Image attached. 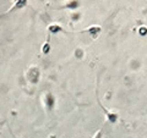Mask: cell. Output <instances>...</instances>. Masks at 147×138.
Wrapping results in <instances>:
<instances>
[{"label": "cell", "mask_w": 147, "mask_h": 138, "mask_svg": "<svg viewBox=\"0 0 147 138\" xmlns=\"http://www.w3.org/2000/svg\"><path fill=\"white\" fill-rule=\"evenodd\" d=\"M49 52H50V37H48L47 40H45V43L43 44V47H42V53L44 55L49 54Z\"/></svg>", "instance_id": "ba28073f"}, {"label": "cell", "mask_w": 147, "mask_h": 138, "mask_svg": "<svg viewBox=\"0 0 147 138\" xmlns=\"http://www.w3.org/2000/svg\"><path fill=\"white\" fill-rule=\"evenodd\" d=\"M100 31H102V28H100L99 26H91L90 28L86 29V32H88L93 38H97V36L100 33Z\"/></svg>", "instance_id": "5b68a950"}, {"label": "cell", "mask_w": 147, "mask_h": 138, "mask_svg": "<svg viewBox=\"0 0 147 138\" xmlns=\"http://www.w3.org/2000/svg\"><path fill=\"white\" fill-rule=\"evenodd\" d=\"M79 6H80V3L77 1V0H70V1H67L63 7L64 9H69V10H76Z\"/></svg>", "instance_id": "8992f818"}, {"label": "cell", "mask_w": 147, "mask_h": 138, "mask_svg": "<svg viewBox=\"0 0 147 138\" xmlns=\"http://www.w3.org/2000/svg\"><path fill=\"white\" fill-rule=\"evenodd\" d=\"M93 138H102V130H99L97 133H96Z\"/></svg>", "instance_id": "30bf717a"}, {"label": "cell", "mask_w": 147, "mask_h": 138, "mask_svg": "<svg viewBox=\"0 0 147 138\" xmlns=\"http://www.w3.org/2000/svg\"><path fill=\"white\" fill-rule=\"evenodd\" d=\"M44 105H45V108H47L48 111L53 110L55 107V96L50 93V92H47L44 95Z\"/></svg>", "instance_id": "7a4b0ae2"}, {"label": "cell", "mask_w": 147, "mask_h": 138, "mask_svg": "<svg viewBox=\"0 0 147 138\" xmlns=\"http://www.w3.org/2000/svg\"><path fill=\"white\" fill-rule=\"evenodd\" d=\"M26 5H27V0H15V3H13V5L10 7L9 12H12L13 10H21V9H24Z\"/></svg>", "instance_id": "277c9868"}, {"label": "cell", "mask_w": 147, "mask_h": 138, "mask_svg": "<svg viewBox=\"0 0 147 138\" xmlns=\"http://www.w3.org/2000/svg\"><path fill=\"white\" fill-rule=\"evenodd\" d=\"M39 76H40V72H39L38 67H30L26 73L27 80H28L31 83H37V82L39 81Z\"/></svg>", "instance_id": "6da1fadb"}, {"label": "cell", "mask_w": 147, "mask_h": 138, "mask_svg": "<svg viewBox=\"0 0 147 138\" xmlns=\"http://www.w3.org/2000/svg\"><path fill=\"white\" fill-rule=\"evenodd\" d=\"M48 31H49V33L57 34V33H59V32H61V31H64V29H63V27L59 26L58 23H52V25L48 26Z\"/></svg>", "instance_id": "52a82bcc"}, {"label": "cell", "mask_w": 147, "mask_h": 138, "mask_svg": "<svg viewBox=\"0 0 147 138\" xmlns=\"http://www.w3.org/2000/svg\"><path fill=\"white\" fill-rule=\"evenodd\" d=\"M139 33H140L141 36H146V34H147V28H146V27H141Z\"/></svg>", "instance_id": "9c48e42d"}, {"label": "cell", "mask_w": 147, "mask_h": 138, "mask_svg": "<svg viewBox=\"0 0 147 138\" xmlns=\"http://www.w3.org/2000/svg\"><path fill=\"white\" fill-rule=\"evenodd\" d=\"M98 103H99V102H98ZM99 105H100V108H102V110L104 111L105 116H107V119H108V121H109V122H112V123L117 122V120H118V115H117L115 113H113V111H109L108 109H105L100 103H99Z\"/></svg>", "instance_id": "3957f363"}]
</instances>
